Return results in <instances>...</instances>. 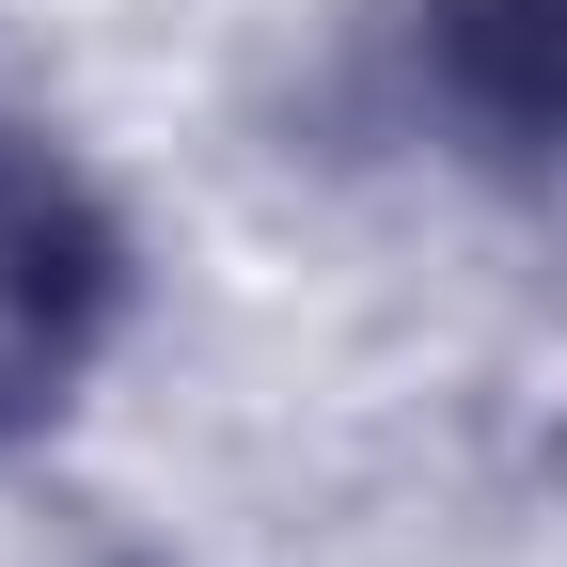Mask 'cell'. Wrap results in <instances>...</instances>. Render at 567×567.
Segmentation results:
<instances>
[{"mask_svg":"<svg viewBox=\"0 0 567 567\" xmlns=\"http://www.w3.org/2000/svg\"><path fill=\"white\" fill-rule=\"evenodd\" d=\"M111 316H126V252L95 221V189L32 142H0V442L95 379Z\"/></svg>","mask_w":567,"mask_h":567,"instance_id":"obj_1","label":"cell"},{"mask_svg":"<svg viewBox=\"0 0 567 567\" xmlns=\"http://www.w3.org/2000/svg\"><path fill=\"white\" fill-rule=\"evenodd\" d=\"M425 80L488 142H567V0H425Z\"/></svg>","mask_w":567,"mask_h":567,"instance_id":"obj_2","label":"cell"}]
</instances>
